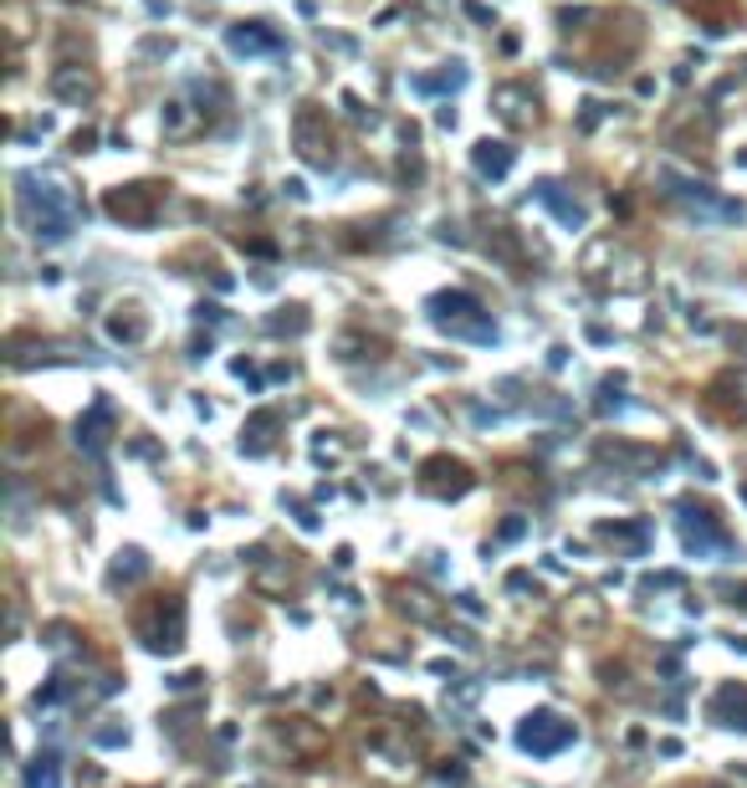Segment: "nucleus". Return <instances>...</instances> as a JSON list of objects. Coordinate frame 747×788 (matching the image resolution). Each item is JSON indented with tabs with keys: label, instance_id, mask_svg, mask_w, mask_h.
I'll list each match as a JSON object with an SVG mask.
<instances>
[{
	"label": "nucleus",
	"instance_id": "obj_1",
	"mask_svg": "<svg viewBox=\"0 0 747 788\" xmlns=\"http://www.w3.org/2000/svg\"><path fill=\"white\" fill-rule=\"evenodd\" d=\"M134 630H138V640H144L149 651H180V640H185V604H180V595H154L149 604L138 610Z\"/></svg>",
	"mask_w": 747,
	"mask_h": 788
},
{
	"label": "nucleus",
	"instance_id": "obj_2",
	"mask_svg": "<svg viewBox=\"0 0 747 788\" xmlns=\"http://www.w3.org/2000/svg\"><path fill=\"white\" fill-rule=\"evenodd\" d=\"M568 743H573V728H568V722H558L554 712L527 717V728H523V747H527V753L548 758V753H558V747H568Z\"/></svg>",
	"mask_w": 747,
	"mask_h": 788
},
{
	"label": "nucleus",
	"instance_id": "obj_3",
	"mask_svg": "<svg viewBox=\"0 0 747 788\" xmlns=\"http://www.w3.org/2000/svg\"><path fill=\"white\" fill-rule=\"evenodd\" d=\"M471 487V476H466L461 462H431L425 466V491H450V497H461Z\"/></svg>",
	"mask_w": 747,
	"mask_h": 788
},
{
	"label": "nucleus",
	"instance_id": "obj_4",
	"mask_svg": "<svg viewBox=\"0 0 747 788\" xmlns=\"http://www.w3.org/2000/svg\"><path fill=\"white\" fill-rule=\"evenodd\" d=\"M712 717H717L722 728H747V691L727 686L717 701H712Z\"/></svg>",
	"mask_w": 747,
	"mask_h": 788
},
{
	"label": "nucleus",
	"instance_id": "obj_5",
	"mask_svg": "<svg viewBox=\"0 0 747 788\" xmlns=\"http://www.w3.org/2000/svg\"><path fill=\"white\" fill-rule=\"evenodd\" d=\"M26 788H62V784H57V763H52V758L36 763V768L26 774Z\"/></svg>",
	"mask_w": 747,
	"mask_h": 788
},
{
	"label": "nucleus",
	"instance_id": "obj_6",
	"mask_svg": "<svg viewBox=\"0 0 747 788\" xmlns=\"http://www.w3.org/2000/svg\"><path fill=\"white\" fill-rule=\"evenodd\" d=\"M134 574H144V558H138V553H129V564L113 568V579H134Z\"/></svg>",
	"mask_w": 747,
	"mask_h": 788
}]
</instances>
